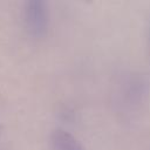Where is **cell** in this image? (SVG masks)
<instances>
[{"label":"cell","mask_w":150,"mask_h":150,"mask_svg":"<svg viewBox=\"0 0 150 150\" xmlns=\"http://www.w3.org/2000/svg\"><path fill=\"white\" fill-rule=\"evenodd\" d=\"M23 20L26 28L33 36H42L48 29L49 15L45 1L30 0L26 2L23 9Z\"/></svg>","instance_id":"1"},{"label":"cell","mask_w":150,"mask_h":150,"mask_svg":"<svg viewBox=\"0 0 150 150\" xmlns=\"http://www.w3.org/2000/svg\"><path fill=\"white\" fill-rule=\"evenodd\" d=\"M52 150H84L79 141L68 131L56 129L50 135Z\"/></svg>","instance_id":"2"}]
</instances>
